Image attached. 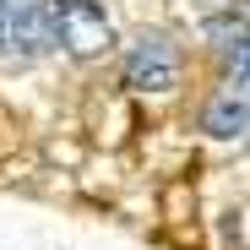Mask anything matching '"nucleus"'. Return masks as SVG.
Segmentation results:
<instances>
[{
	"instance_id": "nucleus-6",
	"label": "nucleus",
	"mask_w": 250,
	"mask_h": 250,
	"mask_svg": "<svg viewBox=\"0 0 250 250\" xmlns=\"http://www.w3.org/2000/svg\"><path fill=\"white\" fill-rule=\"evenodd\" d=\"M223 87L239 93V98H250V44L229 49V82H223Z\"/></svg>"
},
{
	"instance_id": "nucleus-4",
	"label": "nucleus",
	"mask_w": 250,
	"mask_h": 250,
	"mask_svg": "<svg viewBox=\"0 0 250 250\" xmlns=\"http://www.w3.org/2000/svg\"><path fill=\"white\" fill-rule=\"evenodd\" d=\"M201 131L207 136H218V142H229V136H245L250 131V98H239V93H218L212 104L201 109Z\"/></svg>"
},
{
	"instance_id": "nucleus-2",
	"label": "nucleus",
	"mask_w": 250,
	"mask_h": 250,
	"mask_svg": "<svg viewBox=\"0 0 250 250\" xmlns=\"http://www.w3.org/2000/svg\"><path fill=\"white\" fill-rule=\"evenodd\" d=\"M125 82L136 93H169L180 82V49L169 33L158 27H142L131 44H125Z\"/></svg>"
},
{
	"instance_id": "nucleus-3",
	"label": "nucleus",
	"mask_w": 250,
	"mask_h": 250,
	"mask_svg": "<svg viewBox=\"0 0 250 250\" xmlns=\"http://www.w3.org/2000/svg\"><path fill=\"white\" fill-rule=\"evenodd\" d=\"M6 11H11V49L38 60V55H49L60 38H55V11H49V0H6Z\"/></svg>"
},
{
	"instance_id": "nucleus-7",
	"label": "nucleus",
	"mask_w": 250,
	"mask_h": 250,
	"mask_svg": "<svg viewBox=\"0 0 250 250\" xmlns=\"http://www.w3.org/2000/svg\"><path fill=\"white\" fill-rule=\"evenodd\" d=\"M0 49H11V11H6V0H0Z\"/></svg>"
},
{
	"instance_id": "nucleus-1",
	"label": "nucleus",
	"mask_w": 250,
	"mask_h": 250,
	"mask_svg": "<svg viewBox=\"0 0 250 250\" xmlns=\"http://www.w3.org/2000/svg\"><path fill=\"white\" fill-rule=\"evenodd\" d=\"M49 11H55V38L71 60H98L114 49V27L98 0H49Z\"/></svg>"
},
{
	"instance_id": "nucleus-5",
	"label": "nucleus",
	"mask_w": 250,
	"mask_h": 250,
	"mask_svg": "<svg viewBox=\"0 0 250 250\" xmlns=\"http://www.w3.org/2000/svg\"><path fill=\"white\" fill-rule=\"evenodd\" d=\"M207 38H218L223 49H239V44H250V22H239V17H207Z\"/></svg>"
}]
</instances>
